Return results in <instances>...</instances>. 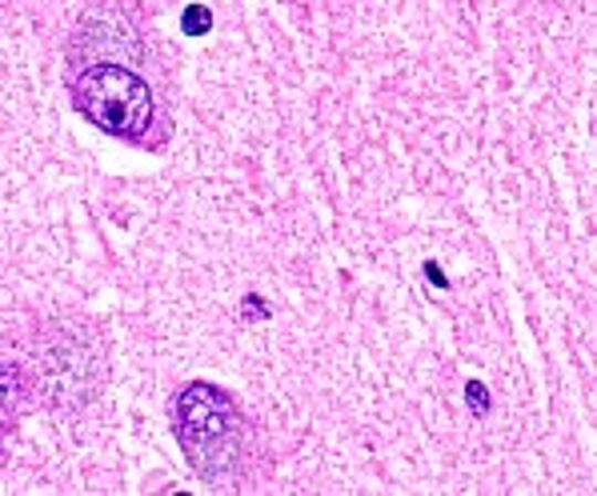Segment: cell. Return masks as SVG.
Returning <instances> with one entry per match:
<instances>
[{
  "label": "cell",
  "mask_w": 597,
  "mask_h": 496,
  "mask_svg": "<svg viewBox=\"0 0 597 496\" xmlns=\"http://www.w3.org/2000/svg\"><path fill=\"white\" fill-rule=\"evenodd\" d=\"M465 392H470L473 409H478V412H485V404H490V401H485V384H470V389H465Z\"/></svg>",
  "instance_id": "277c9868"
},
{
  "label": "cell",
  "mask_w": 597,
  "mask_h": 496,
  "mask_svg": "<svg viewBox=\"0 0 597 496\" xmlns=\"http://www.w3.org/2000/svg\"><path fill=\"white\" fill-rule=\"evenodd\" d=\"M181 29H185V36H205V32L213 29V12L205 9V4H192V9H185Z\"/></svg>",
  "instance_id": "3957f363"
},
{
  "label": "cell",
  "mask_w": 597,
  "mask_h": 496,
  "mask_svg": "<svg viewBox=\"0 0 597 496\" xmlns=\"http://www.w3.org/2000/svg\"><path fill=\"white\" fill-rule=\"evenodd\" d=\"M172 429L189 465L209 485H229L245 468V416L217 384H185L172 401Z\"/></svg>",
  "instance_id": "6da1fadb"
},
{
  "label": "cell",
  "mask_w": 597,
  "mask_h": 496,
  "mask_svg": "<svg viewBox=\"0 0 597 496\" xmlns=\"http://www.w3.org/2000/svg\"><path fill=\"white\" fill-rule=\"evenodd\" d=\"M76 108L113 137L137 140L153 125V88L125 64H88L73 81Z\"/></svg>",
  "instance_id": "7a4b0ae2"
}]
</instances>
